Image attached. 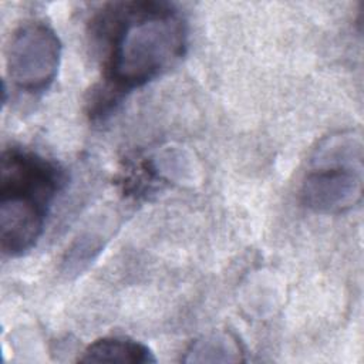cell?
<instances>
[{"mask_svg":"<svg viewBox=\"0 0 364 364\" xmlns=\"http://www.w3.org/2000/svg\"><path fill=\"white\" fill-rule=\"evenodd\" d=\"M65 182L60 166L31 151L11 148L0 162V247L17 257L40 239L48 209Z\"/></svg>","mask_w":364,"mask_h":364,"instance_id":"obj_2","label":"cell"},{"mask_svg":"<svg viewBox=\"0 0 364 364\" xmlns=\"http://www.w3.org/2000/svg\"><path fill=\"white\" fill-rule=\"evenodd\" d=\"M92 31L107 48L104 84L90 100L92 117L105 115L127 92L161 77L188 46L186 20L166 1L109 3L95 16Z\"/></svg>","mask_w":364,"mask_h":364,"instance_id":"obj_1","label":"cell"},{"mask_svg":"<svg viewBox=\"0 0 364 364\" xmlns=\"http://www.w3.org/2000/svg\"><path fill=\"white\" fill-rule=\"evenodd\" d=\"M240 348L225 334H212L198 340L188 351L185 361H239Z\"/></svg>","mask_w":364,"mask_h":364,"instance_id":"obj_6","label":"cell"},{"mask_svg":"<svg viewBox=\"0 0 364 364\" xmlns=\"http://www.w3.org/2000/svg\"><path fill=\"white\" fill-rule=\"evenodd\" d=\"M61 61V41L44 21L18 26L6 46V67L11 82L21 91L43 92L54 82Z\"/></svg>","mask_w":364,"mask_h":364,"instance_id":"obj_4","label":"cell"},{"mask_svg":"<svg viewBox=\"0 0 364 364\" xmlns=\"http://www.w3.org/2000/svg\"><path fill=\"white\" fill-rule=\"evenodd\" d=\"M80 363H121L148 364L155 363L154 353L142 343L124 337H104L91 343L78 357Z\"/></svg>","mask_w":364,"mask_h":364,"instance_id":"obj_5","label":"cell"},{"mask_svg":"<svg viewBox=\"0 0 364 364\" xmlns=\"http://www.w3.org/2000/svg\"><path fill=\"white\" fill-rule=\"evenodd\" d=\"M300 198L317 213H343L363 198V144L350 132L326 136L314 149Z\"/></svg>","mask_w":364,"mask_h":364,"instance_id":"obj_3","label":"cell"}]
</instances>
